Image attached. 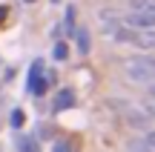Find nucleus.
I'll list each match as a JSON object with an SVG mask.
<instances>
[{"mask_svg": "<svg viewBox=\"0 0 155 152\" xmlns=\"http://www.w3.org/2000/svg\"><path fill=\"white\" fill-rule=\"evenodd\" d=\"M124 69H127V78L132 80V83H144V86L155 83V57H152V55L129 57Z\"/></svg>", "mask_w": 155, "mask_h": 152, "instance_id": "obj_1", "label": "nucleus"}, {"mask_svg": "<svg viewBox=\"0 0 155 152\" xmlns=\"http://www.w3.org/2000/svg\"><path fill=\"white\" fill-rule=\"evenodd\" d=\"M72 106H75V92L72 89H61L58 98H55V109L63 112V109H72Z\"/></svg>", "mask_w": 155, "mask_h": 152, "instance_id": "obj_4", "label": "nucleus"}, {"mask_svg": "<svg viewBox=\"0 0 155 152\" xmlns=\"http://www.w3.org/2000/svg\"><path fill=\"white\" fill-rule=\"evenodd\" d=\"M66 29H69V32L75 29V9H72V6L66 9Z\"/></svg>", "mask_w": 155, "mask_h": 152, "instance_id": "obj_10", "label": "nucleus"}, {"mask_svg": "<svg viewBox=\"0 0 155 152\" xmlns=\"http://www.w3.org/2000/svg\"><path fill=\"white\" fill-rule=\"evenodd\" d=\"M52 152H72V147H69L66 141H55V147H52Z\"/></svg>", "mask_w": 155, "mask_h": 152, "instance_id": "obj_11", "label": "nucleus"}, {"mask_svg": "<svg viewBox=\"0 0 155 152\" xmlns=\"http://www.w3.org/2000/svg\"><path fill=\"white\" fill-rule=\"evenodd\" d=\"M150 98L155 101V83H150Z\"/></svg>", "mask_w": 155, "mask_h": 152, "instance_id": "obj_13", "label": "nucleus"}, {"mask_svg": "<svg viewBox=\"0 0 155 152\" xmlns=\"http://www.w3.org/2000/svg\"><path fill=\"white\" fill-rule=\"evenodd\" d=\"M52 55H55V60H66V46H63V43H55Z\"/></svg>", "mask_w": 155, "mask_h": 152, "instance_id": "obj_8", "label": "nucleus"}, {"mask_svg": "<svg viewBox=\"0 0 155 152\" xmlns=\"http://www.w3.org/2000/svg\"><path fill=\"white\" fill-rule=\"evenodd\" d=\"M127 149H129V152H152L150 147H147V141H129Z\"/></svg>", "mask_w": 155, "mask_h": 152, "instance_id": "obj_7", "label": "nucleus"}, {"mask_svg": "<svg viewBox=\"0 0 155 152\" xmlns=\"http://www.w3.org/2000/svg\"><path fill=\"white\" fill-rule=\"evenodd\" d=\"M144 141H147V147L155 152V132H147V138H144Z\"/></svg>", "mask_w": 155, "mask_h": 152, "instance_id": "obj_12", "label": "nucleus"}, {"mask_svg": "<svg viewBox=\"0 0 155 152\" xmlns=\"http://www.w3.org/2000/svg\"><path fill=\"white\" fill-rule=\"evenodd\" d=\"M3 15H6V9H3V6H0V20H3Z\"/></svg>", "mask_w": 155, "mask_h": 152, "instance_id": "obj_14", "label": "nucleus"}, {"mask_svg": "<svg viewBox=\"0 0 155 152\" xmlns=\"http://www.w3.org/2000/svg\"><path fill=\"white\" fill-rule=\"evenodd\" d=\"M150 112H152V115H155V103H152V106H150Z\"/></svg>", "mask_w": 155, "mask_h": 152, "instance_id": "obj_15", "label": "nucleus"}, {"mask_svg": "<svg viewBox=\"0 0 155 152\" xmlns=\"http://www.w3.org/2000/svg\"><path fill=\"white\" fill-rule=\"evenodd\" d=\"M12 126H15V129H20V126H23V112H20V109L12 112Z\"/></svg>", "mask_w": 155, "mask_h": 152, "instance_id": "obj_9", "label": "nucleus"}, {"mask_svg": "<svg viewBox=\"0 0 155 152\" xmlns=\"http://www.w3.org/2000/svg\"><path fill=\"white\" fill-rule=\"evenodd\" d=\"M75 37H78V52H81V55H89V29L81 26L75 32Z\"/></svg>", "mask_w": 155, "mask_h": 152, "instance_id": "obj_5", "label": "nucleus"}, {"mask_svg": "<svg viewBox=\"0 0 155 152\" xmlns=\"http://www.w3.org/2000/svg\"><path fill=\"white\" fill-rule=\"evenodd\" d=\"M124 26L129 29H155V9H132L124 17Z\"/></svg>", "mask_w": 155, "mask_h": 152, "instance_id": "obj_2", "label": "nucleus"}, {"mask_svg": "<svg viewBox=\"0 0 155 152\" xmlns=\"http://www.w3.org/2000/svg\"><path fill=\"white\" fill-rule=\"evenodd\" d=\"M17 149L20 152H38V141L29 135H17Z\"/></svg>", "mask_w": 155, "mask_h": 152, "instance_id": "obj_6", "label": "nucleus"}, {"mask_svg": "<svg viewBox=\"0 0 155 152\" xmlns=\"http://www.w3.org/2000/svg\"><path fill=\"white\" fill-rule=\"evenodd\" d=\"M46 86H49V80H46V75H43V60H35L32 63V69H29V95H35V98H40L46 92Z\"/></svg>", "mask_w": 155, "mask_h": 152, "instance_id": "obj_3", "label": "nucleus"}]
</instances>
